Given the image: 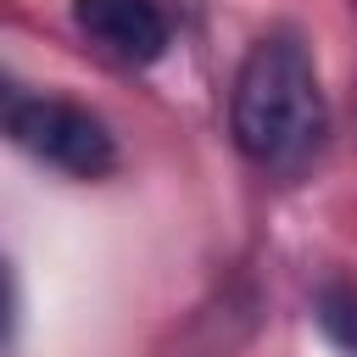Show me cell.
<instances>
[{
  "label": "cell",
  "mask_w": 357,
  "mask_h": 357,
  "mask_svg": "<svg viewBox=\"0 0 357 357\" xmlns=\"http://www.w3.org/2000/svg\"><path fill=\"white\" fill-rule=\"evenodd\" d=\"M73 22L123 67H151L167 50V11L156 0H73Z\"/></svg>",
  "instance_id": "cell-3"
},
{
  "label": "cell",
  "mask_w": 357,
  "mask_h": 357,
  "mask_svg": "<svg viewBox=\"0 0 357 357\" xmlns=\"http://www.w3.org/2000/svg\"><path fill=\"white\" fill-rule=\"evenodd\" d=\"M329 128V106L318 89V67L301 39L268 33L234 73L229 95V134L245 162L257 167H301Z\"/></svg>",
  "instance_id": "cell-1"
},
{
  "label": "cell",
  "mask_w": 357,
  "mask_h": 357,
  "mask_svg": "<svg viewBox=\"0 0 357 357\" xmlns=\"http://www.w3.org/2000/svg\"><path fill=\"white\" fill-rule=\"evenodd\" d=\"M318 324L340 351L357 357V284H329L318 296Z\"/></svg>",
  "instance_id": "cell-4"
},
{
  "label": "cell",
  "mask_w": 357,
  "mask_h": 357,
  "mask_svg": "<svg viewBox=\"0 0 357 357\" xmlns=\"http://www.w3.org/2000/svg\"><path fill=\"white\" fill-rule=\"evenodd\" d=\"M6 128L33 162L73 173V178H100L117 162L112 128L95 112H84L78 100H61V95H11Z\"/></svg>",
  "instance_id": "cell-2"
}]
</instances>
